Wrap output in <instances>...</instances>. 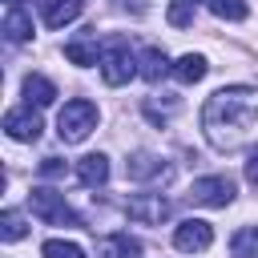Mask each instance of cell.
<instances>
[{"label":"cell","instance_id":"obj_16","mask_svg":"<svg viewBox=\"0 0 258 258\" xmlns=\"http://www.w3.org/2000/svg\"><path fill=\"white\" fill-rule=\"evenodd\" d=\"M137 64H141V77H145V81H161L165 73H173V64H169V56H165L161 48H145Z\"/></svg>","mask_w":258,"mask_h":258},{"label":"cell","instance_id":"obj_4","mask_svg":"<svg viewBox=\"0 0 258 258\" xmlns=\"http://www.w3.org/2000/svg\"><path fill=\"white\" fill-rule=\"evenodd\" d=\"M133 73H141L137 69V56L129 52V44L121 40V36H113L105 48H101V77H105V85H125Z\"/></svg>","mask_w":258,"mask_h":258},{"label":"cell","instance_id":"obj_19","mask_svg":"<svg viewBox=\"0 0 258 258\" xmlns=\"http://www.w3.org/2000/svg\"><path fill=\"white\" fill-rule=\"evenodd\" d=\"M210 4V12L218 16V20H230V24H238V20H246V0H206Z\"/></svg>","mask_w":258,"mask_h":258},{"label":"cell","instance_id":"obj_1","mask_svg":"<svg viewBox=\"0 0 258 258\" xmlns=\"http://www.w3.org/2000/svg\"><path fill=\"white\" fill-rule=\"evenodd\" d=\"M258 125V93L246 85H226L202 105V133L214 149H238Z\"/></svg>","mask_w":258,"mask_h":258},{"label":"cell","instance_id":"obj_3","mask_svg":"<svg viewBox=\"0 0 258 258\" xmlns=\"http://www.w3.org/2000/svg\"><path fill=\"white\" fill-rule=\"evenodd\" d=\"M28 206H32V214H36L44 226H81V218L69 210L64 194H56V189H48V185H36V189L28 194Z\"/></svg>","mask_w":258,"mask_h":258},{"label":"cell","instance_id":"obj_24","mask_svg":"<svg viewBox=\"0 0 258 258\" xmlns=\"http://www.w3.org/2000/svg\"><path fill=\"white\" fill-rule=\"evenodd\" d=\"M246 181L258 189V149H254V153H250V161H246Z\"/></svg>","mask_w":258,"mask_h":258},{"label":"cell","instance_id":"obj_2","mask_svg":"<svg viewBox=\"0 0 258 258\" xmlns=\"http://www.w3.org/2000/svg\"><path fill=\"white\" fill-rule=\"evenodd\" d=\"M93 129H97V105L85 101V97L64 101V109L56 113V133H60V141H64V145H81Z\"/></svg>","mask_w":258,"mask_h":258},{"label":"cell","instance_id":"obj_18","mask_svg":"<svg viewBox=\"0 0 258 258\" xmlns=\"http://www.w3.org/2000/svg\"><path fill=\"white\" fill-rule=\"evenodd\" d=\"M129 177H137V181H145V177H165V165H161L157 157H149V153H137V157L129 161Z\"/></svg>","mask_w":258,"mask_h":258},{"label":"cell","instance_id":"obj_20","mask_svg":"<svg viewBox=\"0 0 258 258\" xmlns=\"http://www.w3.org/2000/svg\"><path fill=\"white\" fill-rule=\"evenodd\" d=\"M24 234H28V230H24V218H20L16 210H4V214H0V238H4V242H20Z\"/></svg>","mask_w":258,"mask_h":258},{"label":"cell","instance_id":"obj_23","mask_svg":"<svg viewBox=\"0 0 258 258\" xmlns=\"http://www.w3.org/2000/svg\"><path fill=\"white\" fill-rule=\"evenodd\" d=\"M40 173H44V177H60V173H64L60 157H44V161H40Z\"/></svg>","mask_w":258,"mask_h":258},{"label":"cell","instance_id":"obj_22","mask_svg":"<svg viewBox=\"0 0 258 258\" xmlns=\"http://www.w3.org/2000/svg\"><path fill=\"white\" fill-rule=\"evenodd\" d=\"M250 250H258V230H238L234 234V258H250Z\"/></svg>","mask_w":258,"mask_h":258},{"label":"cell","instance_id":"obj_15","mask_svg":"<svg viewBox=\"0 0 258 258\" xmlns=\"http://www.w3.org/2000/svg\"><path fill=\"white\" fill-rule=\"evenodd\" d=\"M206 56L202 52H185V56H177V64H173V77L181 81V85H198L202 77H206Z\"/></svg>","mask_w":258,"mask_h":258},{"label":"cell","instance_id":"obj_12","mask_svg":"<svg viewBox=\"0 0 258 258\" xmlns=\"http://www.w3.org/2000/svg\"><path fill=\"white\" fill-rule=\"evenodd\" d=\"M137 254H141V242L133 234H109L97 246V258H137Z\"/></svg>","mask_w":258,"mask_h":258},{"label":"cell","instance_id":"obj_25","mask_svg":"<svg viewBox=\"0 0 258 258\" xmlns=\"http://www.w3.org/2000/svg\"><path fill=\"white\" fill-rule=\"evenodd\" d=\"M8 4H20V0H8Z\"/></svg>","mask_w":258,"mask_h":258},{"label":"cell","instance_id":"obj_8","mask_svg":"<svg viewBox=\"0 0 258 258\" xmlns=\"http://www.w3.org/2000/svg\"><path fill=\"white\" fill-rule=\"evenodd\" d=\"M129 218L141 226H161L169 218V202L161 194H137V198H129Z\"/></svg>","mask_w":258,"mask_h":258},{"label":"cell","instance_id":"obj_10","mask_svg":"<svg viewBox=\"0 0 258 258\" xmlns=\"http://www.w3.org/2000/svg\"><path fill=\"white\" fill-rule=\"evenodd\" d=\"M81 8H85V0H40V16H44L48 28L73 24V20L81 16Z\"/></svg>","mask_w":258,"mask_h":258},{"label":"cell","instance_id":"obj_9","mask_svg":"<svg viewBox=\"0 0 258 258\" xmlns=\"http://www.w3.org/2000/svg\"><path fill=\"white\" fill-rule=\"evenodd\" d=\"M77 181L89 185V189H101V185L109 181V157H105V153H85V157L77 161Z\"/></svg>","mask_w":258,"mask_h":258},{"label":"cell","instance_id":"obj_21","mask_svg":"<svg viewBox=\"0 0 258 258\" xmlns=\"http://www.w3.org/2000/svg\"><path fill=\"white\" fill-rule=\"evenodd\" d=\"M40 254H44V258H85V250H81L77 242H64V238H48V242L40 246Z\"/></svg>","mask_w":258,"mask_h":258},{"label":"cell","instance_id":"obj_5","mask_svg":"<svg viewBox=\"0 0 258 258\" xmlns=\"http://www.w3.org/2000/svg\"><path fill=\"white\" fill-rule=\"evenodd\" d=\"M189 198L194 206H210V210H222L234 202V177L230 173H210V177H198L189 185Z\"/></svg>","mask_w":258,"mask_h":258},{"label":"cell","instance_id":"obj_7","mask_svg":"<svg viewBox=\"0 0 258 258\" xmlns=\"http://www.w3.org/2000/svg\"><path fill=\"white\" fill-rule=\"evenodd\" d=\"M40 117H36V109L32 105H24V109H8L4 113V133L12 137V141H36L40 137Z\"/></svg>","mask_w":258,"mask_h":258},{"label":"cell","instance_id":"obj_11","mask_svg":"<svg viewBox=\"0 0 258 258\" xmlns=\"http://www.w3.org/2000/svg\"><path fill=\"white\" fill-rule=\"evenodd\" d=\"M52 101H56V85H52L48 77H40V73H28V77H24V105L44 109V105H52Z\"/></svg>","mask_w":258,"mask_h":258},{"label":"cell","instance_id":"obj_14","mask_svg":"<svg viewBox=\"0 0 258 258\" xmlns=\"http://www.w3.org/2000/svg\"><path fill=\"white\" fill-rule=\"evenodd\" d=\"M4 36L12 40V44H24L28 36H32V16L24 12V8H8V16H4Z\"/></svg>","mask_w":258,"mask_h":258},{"label":"cell","instance_id":"obj_6","mask_svg":"<svg viewBox=\"0 0 258 258\" xmlns=\"http://www.w3.org/2000/svg\"><path fill=\"white\" fill-rule=\"evenodd\" d=\"M210 242H214V226H210V222H202V218H185V222H177V226H173V246H177L181 254L210 250Z\"/></svg>","mask_w":258,"mask_h":258},{"label":"cell","instance_id":"obj_17","mask_svg":"<svg viewBox=\"0 0 258 258\" xmlns=\"http://www.w3.org/2000/svg\"><path fill=\"white\" fill-rule=\"evenodd\" d=\"M198 4H202V0H169V8H165V20H169L173 28H189V24H194V12H198Z\"/></svg>","mask_w":258,"mask_h":258},{"label":"cell","instance_id":"obj_13","mask_svg":"<svg viewBox=\"0 0 258 258\" xmlns=\"http://www.w3.org/2000/svg\"><path fill=\"white\" fill-rule=\"evenodd\" d=\"M64 56H69L73 64H101V52H97V36H93V32H85V36L69 40V44H64Z\"/></svg>","mask_w":258,"mask_h":258}]
</instances>
